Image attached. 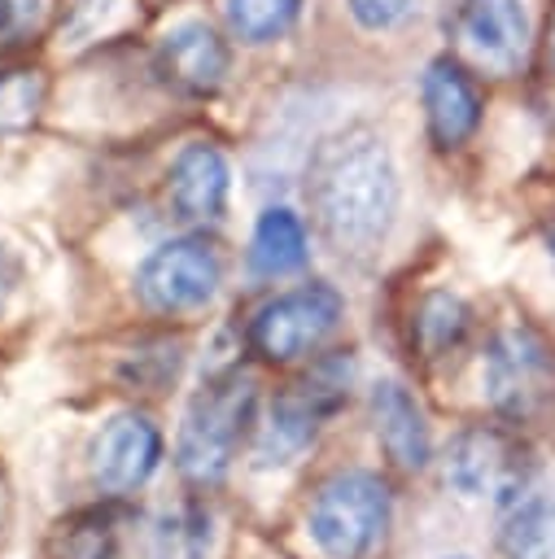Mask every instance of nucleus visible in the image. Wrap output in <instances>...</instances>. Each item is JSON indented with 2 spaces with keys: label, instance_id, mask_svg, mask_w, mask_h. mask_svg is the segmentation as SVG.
Listing matches in <instances>:
<instances>
[{
  "label": "nucleus",
  "instance_id": "obj_1",
  "mask_svg": "<svg viewBox=\"0 0 555 559\" xmlns=\"http://www.w3.org/2000/svg\"><path fill=\"white\" fill-rule=\"evenodd\" d=\"M310 210L319 231L341 253L376 249L398 214V166L380 131L345 127L315 144L310 157Z\"/></svg>",
  "mask_w": 555,
  "mask_h": 559
},
{
  "label": "nucleus",
  "instance_id": "obj_2",
  "mask_svg": "<svg viewBox=\"0 0 555 559\" xmlns=\"http://www.w3.org/2000/svg\"><path fill=\"white\" fill-rule=\"evenodd\" d=\"M253 406H258V389L249 376L232 371V376H219L210 380L188 415H184V428H179V445H175V459H179V472L197 485H214L223 480V472L236 463V450L245 445L249 437V424H253Z\"/></svg>",
  "mask_w": 555,
  "mask_h": 559
},
{
  "label": "nucleus",
  "instance_id": "obj_3",
  "mask_svg": "<svg viewBox=\"0 0 555 559\" xmlns=\"http://www.w3.org/2000/svg\"><path fill=\"white\" fill-rule=\"evenodd\" d=\"M389 511V485L376 472H341L315 493L306 528L328 559H363L385 537Z\"/></svg>",
  "mask_w": 555,
  "mask_h": 559
},
{
  "label": "nucleus",
  "instance_id": "obj_4",
  "mask_svg": "<svg viewBox=\"0 0 555 559\" xmlns=\"http://www.w3.org/2000/svg\"><path fill=\"white\" fill-rule=\"evenodd\" d=\"M481 380L489 406L511 424H546L555 415V349L529 328L494 336Z\"/></svg>",
  "mask_w": 555,
  "mask_h": 559
},
{
  "label": "nucleus",
  "instance_id": "obj_5",
  "mask_svg": "<svg viewBox=\"0 0 555 559\" xmlns=\"http://www.w3.org/2000/svg\"><path fill=\"white\" fill-rule=\"evenodd\" d=\"M533 476V454L503 424H472L446 450V485L463 498L516 502Z\"/></svg>",
  "mask_w": 555,
  "mask_h": 559
},
{
  "label": "nucleus",
  "instance_id": "obj_6",
  "mask_svg": "<svg viewBox=\"0 0 555 559\" xmlns=\"http://www.w3.org/2000/svg\"><path fill=\"white\" fill-rule=\"evenodd\" d=\"M223 280V262L214 253L210 240L201 236H179L157 245L140 271H135V293L149 310L157 314H179V310H197L219 293Z\"/></svg>",
  "mask_w": 555,
  "mask_h": 559
},
{
  "label": "nucleus",
  "instance_id": "obj_7",
  "mask_svg": "<svg viewBox=\"0 0 555 559\" xmlns=\"http://www.w3.org/2000/svg\"><path fill=\"white\" fill-rule=\"evenodd\" d=\"M341 319V293L332 284H306L267 301L249 323V345L267 362H293L310 354Z\"/></svg>",
  "mask_w": 555,
  "mask_h": 559
},
{
  "label": "nucleus",
  "instance_id": "obj_8",
  "mask_svg": "<svg viewBox=\"0 0 555 559\" xmlns=\"http://www.w3.org/2000/svg\"><path fill=\"white\" fill-rule=\"evenodd\" d=\"M459 44L494 74H511L529 48L524 0H463L454 13Z\"/></svg>",
  "mask_w": 555,
  "mask_h": 559
},
{
  "label": "nucleus",
  "instance_id": "obj_9",
  "mask_svg": "<svg viewBox=\"0 0 555 559\" xmlns=\"http://www.w3.org/2000/svg\"><path fill=\"white\" fill-rule=\"evenodd\" d=\"M227 44L205 22H179L162 35L153 70L179 96H210L227 79Z\"/></svg>",
  "mask_w": 555,
  "mask_h": 559
},
{
  "label": "nucleus",
  "instance_id": "obj_10",
  "mask_svg": "<svg viewBox=\"0 0 555 559\" xmlns=\"http://www.w3.org/2000/svg\"><path fill=\"white\" fill-rule=\"evenodd\" d=\"M157 459H162V432L153 428L149 415L122 411L96 437V480L114 493L144 485L153 476Z\"/></svg>",
  "mask_w": 555,
  "mask_h": 559
},
{
  "label": "nucleus",
  "instance_id": "obj_11",
  "mask_svg": "<svg viewBox=\"0 0 555 559\" xmlns=\"http://www.w3.org/2000/svg\"><path fill=\"white\" fill-rule=\"evenodd\" d=\"M420 96H424L428 135H433L437 148H454V144H463L476 131V122H481V96H476V87H472V79L463 74L459 61L437 57L424 70Z\"/></svg>",
  "mask_w": 555,
  "mask_h": 559
},
{
  "label": "nucleus",
  "instance_id": "obj_12",
  "mask_svg": "<svg viewBox=\"0 0 555 559\" xmlns=\"http://www.w3.org/2000/svg\"><path fill=\"white\" fill-rule=\"evenodd\" d=\"M227 179H232L227 162H223V153L214 144H201V140L184 144L175 153V162H170V183H166L175 214L188 218V223L219 218L223 205H227Z\"/></svg>",
  "mask_w": 555,
  "mask_h": 559
},
{
  "label": "nucleus",
  "instance_id": "obj_13",
  "mask_svg": "<svg viewBox=\"0 0 555 559\" xmlns=\"http://www.w3.org/2000/svg\"><path fill=\"white\" fill-rule=\"evenodd\" d=\"M371 419H376V437H380L385 454H389L398 467L420 472V467L428 463V450H433L428 424H424L420 402H415L402 384L385 380V384L371 389Z\"/></svg>",
  "mask_w": 555,
  "mask_h": 559
},
{
  "label": "nucleus",
  "instance_id": "obj_14",
  "mask_svg": "<svg viewBox=\"0 0 555 559\" xmlns=\"http://www.w3.org/2000/svg\"><path fill=\"white\" fill-rule=\"evenodd\" d=\"M332 406L319 397V393H310L306 384L297 389V393H288V397H280L275 406H271V419H267V428H262V441H258V463H293L310 441H315V432H319V419L328 415Z\"/></svg>",
  "mask_w": 555,
  "mask_h": 559
},
{
  "label": "nucleus",
  "instance_id": "obj_15",
  "mask_svg": "<svg viewBox=\"0 0 555 559\" xmlns=\"http://www.w3.org/2000/svg\"><path fill=\"white\" fill-rule=\"evenodd\" d=\"M503 559H555V489L520 493L498 528Z\"/></svg>",
  "mask_w": 555,
  "mask_h": 559
},
{
  "label": "nucleus",
  "instance_id": "obj_16",
  "mask_svg": "<svg viewBox=\"0 0 555 559\" xmlns=\"http://www.w3.org/2000/svg\"><path fill=\"white\" fill-rule=\"evenodd\" d=\"M249 262L258 275H288L306 262V223L284 210V205H271L258 214V227H253V240H249Z\"/></svg>",
  "mask_w": 555,
  "mask_h": 559
},
{
  "label": "nucleus",
  "instance_id": "obj_17",
  "mask_svg": "<svg viewBox=\"0 0 555 559\" xmlns=\"http://www.w3.org/2000/svg\"><path fill=\"white\" fill-rule=\"evenodd\" d=\"M468 332V306L454 293H428L415 310V341L428 358H441L446 349H454Z\"/></svg>",
  "mask_w": 555,
  "mask_h": 559
},
{
  "label": "nucleus",
  "instance_id": "obj_18",
  "mask_svg": "<svg viewBox=\"0 0 555 559\" xmlns=\"http://www.w3.org/2000/svg\"><path fill=\"white\" fill-rule=\"evenodd\" d=\"M302 0H227V26L245 44H271L297 22Z\"/></svg>",
  "mask_w": 555,
  "mask_h": 559
},
{
  "label": "nucleus",
  "instance_id": "obj_19",
  "mask_svg": "<svg viewBox=\"0 0 555 559\" xmlns=\"http://www.w3.org/2000/svg\"><path fill=\"white\" fill-rule=\"evenodd\" d=\"M52 555L57 559H109L114 555V520L105 511L74 515L70 524L57 528Z\"/></svg>",
  "mask_w": 555,
  "mask_h": 559
},
{
  "label": "nucleus",
  "instance_id": "obj_20",
  "mask_svg": "<svg viewBox=\"0 0 555 559\" xmlns=\"http://www.w3.org/2000/svg\"><path fill=\"white\" fill-rule=\"evenodd\" d=\"M210 550V515L184 507L162 520L157 528V559H205Z\"/></svg>",
  "mask_w": 555,
  "mask_h": 559
},
{
  "label": "nucleus",
  "instance_id": "obj_21",
  "mask_svg": "<svg viewBox=\"0 0 555 559\" xmlns=\"http://www.w3.org/2000/svg\"><path fill=\"white\" fill-rule=\"evenodd\" d=\"M44 100L35 70H0V131H22Z\"/></svg>",
  "mask_w": 555,
  "mask_h": 559
},
{
  "label": "nucleus",
  "instance_id": "obj_22",
  "mask_svg": "<svg viewBox=\"0 0 555 559\" xmlns=\"http://www.w3.org/2000/svg\"><path fill=\"white\" fill-rule=\"evenodd\" d=\"M48 13V0H0V44L26 39Z\"/></svg>",
  "mask_w": 555,
  "mask_h": 559
},
{
  "label": "nucleus",
  "instance_id": "obj_23",
  "mask_svg": "<svg viewBox=\"0 0 555 559\" xmlns=\"http://www.w3.org/2000/svg\"><path fill=\"white\" fill-rule=\"evenodd\" d=\"M420 0H350V13L363 31H389L398 26Z\"/></svg>",
  "mask_w": 555,
  "mask_h": 559
},
{
  "label": "nucleus",
  "instance_id": "obj_24",
  "mask_svg": "<svg viewBox=\"0 0 555 559\" xmlns=\"http://www.w3.org/2000/svg\"><path fill=\"white\" fill-rule=\"evenodd\" d=\"M542 236H546V253H551V262H555V214L546 218V227H542Z\"/></svg>",
  "mask_w": 555,
  "mask_h": 559
},
{
  "label": "nucleus",
  "instance_id": "obj_25",
  "mask_svg": "<svg viewBox=\"0 0 555 559\" xmlns=\"http://www.w3.org/2000/svg\"><path fill=\"white\" fill-rule=\"evenodd\" d=\"M9 288H13V271H4V266H0V306H4V297H9Z\"/></svg>",
  "mask_w": 555,
  "mask_h": 559
},
{
  "label": "nucleus",
  "instance_id": "obj_26",
  "mask_svg": "<svg viewBox=\"0 0 555 559\" xmlns=\"http://www.w3.org/2000/svg\"><path fill=\"white\" fill-rule=\"evenodd\" d=\"M454 559H468V555H454Z\"/></svg>",
  "mask_w": 555,
  "mask_h": 559
}]
</instances>
